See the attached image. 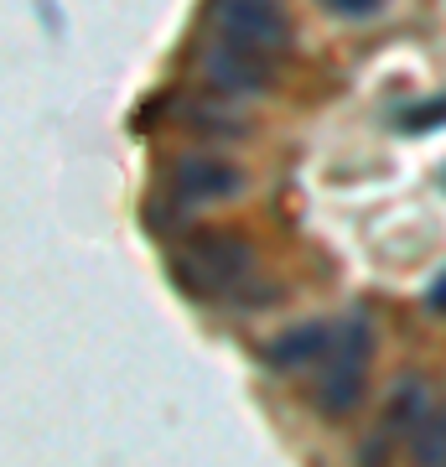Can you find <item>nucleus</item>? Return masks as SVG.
Returning <instances> with one entry per match:
<instances>
[{
    "mask_svg": "<svg viewBox=\"0 0 446 467\" xmlns=\"http://www.w3.org/2000/svg\"><path fill=\"white\" fill-rule=\"evenodd\" d=\"M202 78L213 94H233V99H244V94H260L264 78H270V52L260 47H244V42H218V47L202 52Z\"/></svg>",
    "mask_w": 446,
    "mask_h": 467,
    "instance_id": "4",
    "label": "nucleus"
},
{
    "mask_svg": "<svg viewBox=\"0 0 446 467\" xmlns=\"http://www.w3.org/2000/svg\"><path fill=\"white\" fill-rule=\"evenodd\" d=\"M430 405H426V384L420 379H405L399 384V395L389 400V416H384V431L389 436H415L420 426H426Z\"/></svg>",
    "mask_w": 446,
    "mask_h": 467,
    "instance_id": "7",
    "label": "nucleus"
},
{
    "mask_svg": "<svg viewBox=\"0 0 446 467\" xmlns=\"http://www.w3.org/2000/svg\"><path fill=\"white\" fill-rule=\"evenodd\" d=\"M213 26L218 36L260 47L270 57L291 47V21H285L281 0H213Z\"/></svg>",
    "mask_w": 446,
    "mask_h": 467,
    "instance_id": "3",
    "label": "nucleus"
},
{
    "mask_svg": "<svg viewBox=\"0 0 446 467\" xmlns=\"http://www.w3.org/2000/svg\"><path fill=\"white\" fill-rule=\"evenodd\" d=\"M249 265H254V254H249V244L239 234L208 229L182 244V281L198 296H233L249 281Z\"/></svg>",
    "mask_w": 446,
    "mask_h": 467,
    "instance_id": "2",
    "label": "nucleus"
},
{
    "mask_svg": "<svg viewBox=\"0 0 446 467\" xmlns=\"http://www.w3.org/2000/svg\"><path fill=\"white\" fill-rule=\"evenodd\" d=\"M410 447H415V457H420V462H446V410H441V416L430 410L426 426L410 436Z\"/></svg>",
    "mask_w": 446,
    "mask_h": 467,
    "instance_id": "8",
    "label": "nucleus"
},
{
    "mask_svg": "<svg viewBox=\"0 0 446 467\" xmlns=\"http://www.w3.org/2000/svg\"><path fill=\"white\" fill-rule=\"evenodd\" d=\"M332 348V327L327 322H301L291 333H281L270 343V364L275 368H312V358L322 364Z\"/></svg>",
    "mask_w": 446,
    "mask_h": 467,
    "instance_id": "6",
    "label": "nucleus"
},
{
    "mask_svg": "<svg viewBox=\"0 0 446 467\" xmlns=\"http://www.w3.org/2000/svg\"><path fill=\"white\" fill-rule=\"evenodd\" d=\"M441 119H446V99L441 104H420V109L405 115V130H426V125H441Z\"/></svg>",
    "mask_w": 446,
    "mask_h": 467,
    "instance_id": "10",
    "label": "nucleus"
},
{
    "mask_svg": "<svg viewBox=\"0 0 446 467\" xmlns=\"http://www.w3.org/2000/svg\"><path fill=\"white\" fill-rule=\"evenodd\" d=\"M426 306H430V312H446V270L436 275V281H430V291H426Z\"/></svg>",
    "mask_w": 446,
    "mask_h": 467,
    "instance_id": "11",
    "label": "nucleus"
},
{
    "mask_svg": "<svg viewBox=\"0 0 446 467\" xmlns=\"http://www.w3.org/2000/svg\"><path fill=\"white\" fill-rule=\"evenodd\" d=\"M322 5H327L332 16H343V21H368L384 0H322Z\"/></svg>",
    "mask_w": 446,
    "mask_h": 467,
    "instance_id": "9",
    "label": "nucleus"
},
{
    "mask_svg": "<svg viewBox=\"0 0 446 467\" xmlns=\"http://www.w3.org/2000/svg\"><path fill=\"white\" fill-rule=\"evenodd\" d=\"M166 187L182 208H198V202H218L233 198L244 187V171L233 161H218V156H182L177 167L166 171Z\"/></svg>",
    "mask_w": 446,
    "mask_h": 467,
    "instance_id": "5",
    "label": "nucleus"
},
{
    "mask_svg": "<svg viewBox=\"0 0 446 467\" xmlns=\"http://www.w3.org/2000/svg\"><path fill=\"white\" fill-rule=\"evenodd\" d=\"M368 358H374V327L368 317H347L337 333H332V348L322 358V374L312 379V395L327 416H347L353 405L364 400V374H368Z\"/></svg>",
    "mask_w": 446,
    "mask_h": 467,
    "instance_id": "1",
    "label": "nucleus"
}]
</instances>
